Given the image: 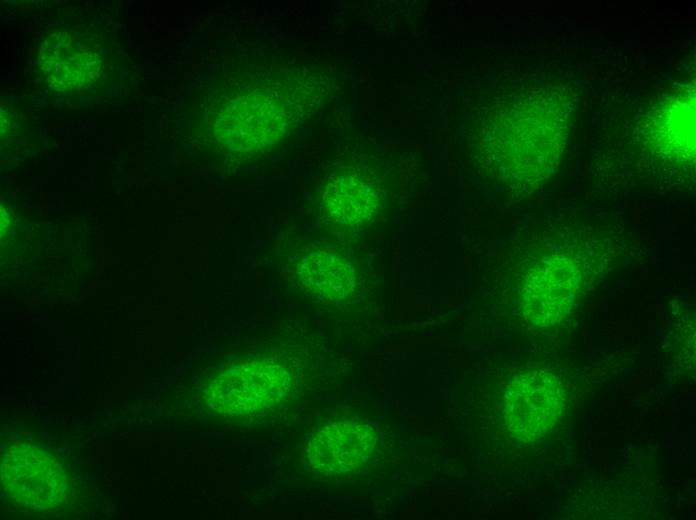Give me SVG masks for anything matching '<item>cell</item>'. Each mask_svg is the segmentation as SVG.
<instances>
[{"label": "cell", "mask_w": 696, "mask_h": 520, "mask_svg": "<svg viewBox=\"0 0 696 520\" xmlns=\"http://www.w3.org/2000/svg\"><path fill=\"white\" fill-rule=\"evenodd\" d=\"M291 371L276 358H258L224 370L205 391L207 404L231 417H255L290 395Z\"/></svg>", "instance_id": "6da1fadb"}, {"label": "cell", "mask_w": 696, "mask_h": 520, "mask_svg": "<svg viewBox=\"0 0 696 520\" xmlns=\"http://www.w3.org/2000/svg\"><path fill=\"white\" fill-rule=\"evenodd\" d=\"M287 85L279 82L250 84L246 86L243 98L236 99L238 134L234 150L240 157L250 158L263 155L286 139L291 131L297 129V92L288 91Z\"/></svg>", "instance_id": "7a4b0ae2"}, {"label": "cell", "mask_w": 696, "mask_h": 520, "mask_svg": "<svg viewBox=\"0 0 696 520\" xmlns=\"http://www.w3.org/2000/svg\"><path fill=\"white\" fill-rule=\"evenodd\" d=\"M3 491L21 508L51 511L65 501L67 480L58 462L42 449L15 443L1 461Z\"/></svg>", "instance_id": "3957f363"}, {"label": "cell", "mask_w": 696, "mask_h": 520, "mask_svg": "<svg viewBox=\"0 0 696 520\" xmlns=\"http://www.w3.org/2000/svg\"><path fill=\"white\" fill-rule=\"evenodd\" d=\"M565 395L560 381L546 371L516 376L504 395V415L510 434L529 442L545 436L561 418Z\"/></svg>", "instance_id": "277c9868"}, {"label": "cell", "mask_w": 696, "mask_h": 520, "mask_svg": "<svg viewBox=\"0 0 696 520\" xmlns=\"http://www.w3.org/2000/svg\"><path fill=\"white\" fill-rule=\"evenodd\" d=\"M103 63L99 44L71 30L48 35L39 52L40 70L56 92H75L91 86L100 77Z\"/></svg>", "instance_id": "5b68a950"}, {"label": "cell", "mask_w": 696, "mask_h": 520, "mask_svg": "<svg viewBox=\"0 0 696 520\" xmlns=\"http://www.w3.org/2000/svg\"><path fill=\"white\" fill-rule=\"evenodd\" d=\"M376 443V432L369 424L341 417L313 434L307 444L306 459L312 469L322 474L349 473L368 462Z\"/></svg>", "instance_id": "8992f818"}, {"label": "cell", "mask_w": 696, "mask_h": 520, "mask_svg": "<svg viewBox=\"0 0 696 520\" xmlns=\"http://www.w3.org/2000/svg\"><path fill=\"white\" fill-rule=\"evenodd\" d=\"M576 286L569 259L555 257L542 261L528 273L522 290L525 318L542 327L557 322L569 310Z\"/></svg>", "instance_id": "52a82bcc"}, {"label": "cell", "mask_w": 696, "mask_h": 520, "mask_svg": "<svg viewBox=\"0 0 696 520\" xmlns=\"http://www.w3.org/2000/svg\"><path fill=\"white\" fill-rule=\"evenodd\" d=\"M295 273L301 285L312 295L340 301L357 285L354 267L344 257L326 250H314L295 260Z\"/></svg>", "instance_id": "ba28073f"}, {"label": "cell", "mask_w": 696, "mask_h": 520, "mask_svg": "<svg viewBox=\"0 0 696 520\" xmlns=\"http://www.w3.org/2000/svg\"><path fill=\"white\" fill-rule=\"evenodd\" d=\"M374 189L364 180L341 176L331 181L323 195V206L333 222L344 227L367 223L377 209Z\"/></svg>", "instance_id": "9c48e42d"}]
</instances>
